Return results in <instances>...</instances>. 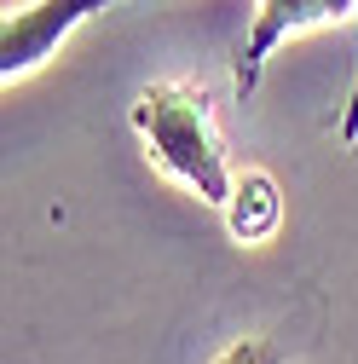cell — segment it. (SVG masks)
I'll list each match as a JSON object with an SVG mask.
<instances>
[{"label": "cell", "instance_id": "obj_2", "mask_svg": "<svg viewBox=\"0 0 358 364\" xmlns=\"http://www.w3.org/2000/svg\"><path fill=\"white\" fill-rule=\"evenodd\" d=\"M104 6H116V0H23V6H6V23H0V81L12 87L29 70H40Z\"/></svg>", "mask_w": 358, "mask_h": 364}, {"label": "cell", "instance_id": "obj_6", "mask_svg": "<svg viewBox=\"0 0 358 364\" xmlns=\"http://www.w3.org/2000/svg\"><path fill=\"white\" fill-rule=\"evenodd\" d=\"M335 139H341V145H358V70H352V87H347V105H341Z\"/></svg>", "mask_w": 358, "mask_h": 364}, {"label": "cell", "instance_id": "obj_3", "mask_svg": "<svg viewBox=\"0 0 358 364\" xmlns=\"http://www.w3.org/2000/svg\"><path fill=\"white\" fill-rule=\"evenodd\" d=\"M347 12H358V0H254V23L237 47V70H232V93L237 99H254L260 87V70L289 35L300 29H318V23H341Z\"/></svg>", "mask_w": 358, "mask_h": 364}, {"label": "cell", "instance_id": "obj_4", "mask_svg": "<svg viewBox=\"0 0 358 364\" xmlns=\"http://www.w3.org/2000/svg\"><path fill=\"white\" fill-rule=\"evenodd\" d=\"M219 214H226V232L243 249H260V243H272L278 225H283V186L266 168H243L232 179V197H226Z\"/></svg>", "mask_w": 358, "mask_h": 364}, {"label": "cell", "instance_id": "obj_5", "mask_svg": "<svg viewBox=\"0 0 358 364\" xmlns=\"http://www.w3.org/2000/svg\"><path fill=\"white\" fill-rule=\"evenodd\" d=\"M208 364H283V347L266 341V336H237V341L219 347Z\"/></svg>", "mask_w": 358, "mask_h": 364}, {"label": "cell", "instance_id": "obj_1", "mask_svg": "<svg viewBox=\"0 0 358 364\" xmlns=\"http://www.w3.org/2000/svg\"><path fill=\"white\" fill-rule=\"evenodd\" d=\"M127 122L139 133L145 156L179 179L185 191H197L202 203L226 208L232 197V156H226V139H219V116H214V93L202 81H151L133 93L127 105Z\"/></svg>", "mask_w": 358, "mask_h": 364}]
</instances>
